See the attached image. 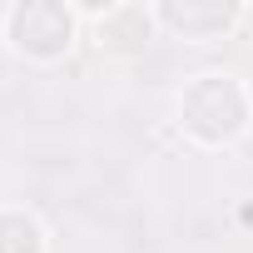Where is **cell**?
<instances>
[{
    "label": "cell",
    "instance_id": "cell-2",
    "mask_svg": "<svg viewBox=\"0 0 253 253\" xmlns=\"http://www.w3.org/2000/svg\"><path fill=\"white\" fill-rule=\"evenodd\" d=\"M5 35L15 50H25L35 60H60L75 40V15L55 0H25V5H10Z\"/></svg>",
    "mask_w": 253,
    "mask_h": 253
},
{
    "label": "cell",
    "instance_id": "cell-4",
    "mask_svg": "<svg viewBox=\"0 0 253 253\" xmlns=\"http://www.w3.org/2000/svg\"><path fill=\"white\" fill-rule=\"evenodd\" d=\"M149 30H154V15L144 5H114L99 20V45H114V40L139 45V40H149Z\"/></svg>",
    "mask_w": 253,
    "mask_h": 253
},
{
    "label": "cell",
    "instance_id": "cell-5",
    "mask_svg": "<svg viewBox=\"0 0 253 253\" xmlns=\"http://www.w3.org/2000/svg\"><path fill=\"white\" fill-rule=\"evenodd\" d=\"M45 233L30 213H0V253H40Z\"/></svg>",
    "mask_w": 253,
    "mask_h": 253
},
{
    "label": "cell",
    "instance_id": "cell-3",
    "mask_svg": "<svg viewBox=\"0 0 253 253\" xmlns=\"http://www.w3.org/2000/svg\"><path fill=\"white\" fill-rule=\"evenodd\" d=\"M154 20L179 30L184 40H209V35H223L238 20V10L233 5H159Z\"/></svg>",
    "mask_w": 253,
    "mask_h": 253
},
{
    "label": "cell",
    "instance_id": "cell-1",
    "mask_svg": "<svg viewBox=\"0 0 253 253\" xmlns=\"http://www.w3.org/2000/svg\"><path fill=\"white\" fill-rule=\"evenodd\" d=\"M179 124L199 144H228L248 124V94L233 75H199L179 94Z\"/></svg>",
    "mask_w": 253,
    "mask_h": 253
}]
</instances>
